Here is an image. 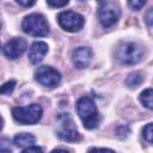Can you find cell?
Returning <instances> with one entry per match:
<instances>
[{
  "instance_id": "obj_1",
  "label": "cell",
  "mask_w": 153,
  "mask_h": 153,
  "mask_svg": "<svg viewBox=\"0 0 153 153\" xmlns=\"http://www.w3.org/2000/svg\"><path fill=\"white\" fill-rule=\"evenodd\" d=\"M76 111L86 129H93L99 123V114L92 98L85 96L76 102Z\"/></svg>"
},
{
  "instance_id": "obj_2",
  "label": "cell",
  "mask_w": 153,
  "mask_h": 153,
  "mask_svg": "<svg viewBox=\"0 0 153 153\" xmlns=\"http://www.w3.org/2000/svg\"><path fill=\"white\" fill-rule=\"evenodd\" d=\"M22 29L25 33L35 37H44L49 32L45 18L39 13H32L23 19Z\"/></svg>"
},
{
  "instance_id": "obj_3",
  "label": "cell",
  "mask_w": 153,
  "mask_h": 153,
  "mask_svg": "<svg viewBox=\"0 0 153 153\" xmlns=\"http://www.w3.org/2000/svg\"><path fill=\"white\" fill-rule=\"evenodd\" d=\"M115 56L122 65H135L142 57V49L134 42H122L116 48Z\"/></svg>"
},
{
  "instance_id": "obj_4",
  "label": "cell",
  "mask_w": 153,
  "mask_h": 153,
  "mask_svg": "<svg viewBox=\"0 0 153 153\" xmlns=\"http://www.w3.org/2000/svg\"><path fill=\"white\" fill-rule=\"evenodd\" d=\"M42 108L38 104H31L27 106H16L12 109L13 118L22 124H35L42 117Z\"/></svg>"
},
{
  "instance_id": "obj_5",
  "label": "cell",
  "mask_w": 153,
  "mask_h": 153,
  "mask_svg": "<svg viewBox=\"0 0 153 153\" xmlns=\"http://www.w3.org/2000/svg\"><path fill=\"white\" fill-rule=\"evenodd\" d=\"M57 23L63 30L68 32H76L82 29L85 24V19L79 13L66 11V12H61L57 16Z\"/></svg>"
},
{
  "instance_id": "obj_6",
  "label": "cell",
  "mask_w": 153,
  "mask_h": 153,
  "mask_svg": "<svg viewBox=\"0 0 153 153\" xmlns=\"http://www.w3.org/2000/svg\"><path fill=\"white\" fill-rule=\"evenodd\" d=\"M35 79L43 86L47 87H55L61 81V74L49 66H42L38 67V69L35 73Z\"/></svg>"
},
{
  "instance_id": "obj_7",
  "label": "cell",
  "mask_w": 153,
  "mask_h": 153,
  "mask_svg": "<svg viewBox=\"0 0 153 153\" xmlns=\"http://www.w3.org/2000/svg\"><path fill=\"white\" fill-rule=\"evenodd\" d=\"M120 18V10L114 4H103L98 8V19L104 27L112 26Z\"/></svg>"
},
{
  "instance_id": "obj_8",
  "label": "cell",
  "mask_w": 153,
  "mask_h": 153,
  "mask_svg": "<svg viewBox=\"0 0 153 153\" xmlns=\"http://www.w3.org/2000/svg\"><path fill=\"white\" fill-rule=\"evenodd\" d=\"M26 49V42L23 38H12L7 41L2 48L4 55L11 60L18 59Z\"/></svg>"
},
{
  "instance_id": "obj_9",
  "label": "cell",
  "mask_w": 153,
  "mask_h": 153,
  "mask_svg": "<svg viewBox=\"0 0 153 153\" xmlns=\"http://www.w3.org/2000/svg\"><path fill=\"white\" fill-rule=\"evenodd\" d=\"M92 56L93 53L91 50V48L88 47H79L76 48L73 54H72V60L73 63L76 68H86L90 66L91 61H92Z\"/></svg>"
},
{
  "instance_id": "obj_10",
  "label": "cell",
  "mask_w": 153,
  "mask_h": 153,
  "mask_svg": "<svg viewBox=\"0 0 153 153\" xmlns=\"http://www.w3.org/2000/svg\"><path fill=\"white\" fill-rule=\"evenodd\" d=\"M48 53V45L44 42H35L32 43V45L30 47L29 50V60L32 65H38L43 57L45 56V54Z\"/></svg>"
},
{
  "instance_id": "obj_11",
  "label": "cell",
  "mask_w": 153,
  "mask_h": 153,
  "mask_svg": "<svg viewBox=\"0 0 153 153\" xmlns=\"http://www.w3.org/2000/svg\"><path fill=\"white\" fill-rule=\"evenodd\" d=\"M57 136L63 140V141H67V142H78L81 140V136L80 134L74 129V128H71V127H63L61 130L57 131Z\"/></svg>"
},
{
  "instance_id": "obj_12",
  "label": "cell",
  "mask_w": 153,
  "mask_h": 153,
  "mask_svg": "<svg viewBox=\"0 0 153 153\" xmlns=\"http://www.w3.org/2000/svg\"><path fill=\"white\" fill-rule=\"evenodd\" d=\"M35 136L32 134H29V133H20V134H17L13 139V142L17 147L19 148H26L29 146H32L35 145Z\"/></svg>"
},
{
  "instance_id": "obj_13",
  "label": "cell",
  "mask_w": 153,
  "mask_h": 153,
  "mask_svg": "<svg viewBox=\"0 0 153 153\" xmlns=\"http://www.w3.org/2000/svg\"><path fill=\"white\" fill-rule=\"evenodd\" d=\"M140 102L145 108L153 110V88H147L142 91L140 94Z\"/></svg>"
},
{
  "instance_id": "obj_14",
  "label": "cell",
  "mask_w": 153,
  "mask_h": 153,
  "mask_svg": "<svg viewBox=\"0 0 153 153\" xmlns=\"http://www.w3.org/2000/svg\"><path fill=\"white\" fill-rule=\"evenodd\" d=\"M143 81V76L140 72H134V73H130L127 79H126V85L130 88H135L137 86L141 85V82Z\"/></svg>"
},
{
  "instance_id": "obj_15",
  "label": "cell",
  "mask_w": 153,
  "mask_h": 153,
  "mask_svg": "<svg viewBox=\"0 0 153 153\" xmlns=\"http://www.w3.org/2000/svg\"><path fill=\"white\" fill-rule=\"evenodd\" d=\"M142 135H143V139L147 142L153 143V123H149V124L145 126V128L142 129Z\"/></svg>"
},
{
  "instance_id": "obj_16",
  "label": "cell",
  "mask_w": 153,
  "mask_h": 153,
  "mask_svg": "<svg viewBox=\"0 0 153 153\" xmlns=\"http://www.w3.org/2000/svg\"><path fill=\"white\" fill-rule=\"evenodd\" d=\"M14 86H16V81L14 80H10V81L5 82L1 86V93L2 94H10V93H12L13 90H14Z\"/></svg>"
},
{
  "instance_id": "obj_17",
  "label": "cell",
  "mask_w": 153,
  "mask_h": 153,
  "mask_svg": "<svg viewBox=\"0 0 153 153\" xmlns=\"http://www.w3.org/2000/svg\"><path fill=\"white\" fill-rule=\"evenodd\" d=\"M146 1L147 0H128V5L133 8V10H141L143 6H145V4H146Z\"/></svg>"
},
{
  "instance_id": "obj_18",
  "label": "cell",
  "mask_w": 153,
  "mask_h": 153,
  "mask_svg": "<svg viewBox=\"0 0 153 153\" xmlns=\"http://www.w3.org/2000/svg\"><path fill=\"white\" fill-rule=\"evenodd\" d=\"M47 2H48V5H49L50 7L57 8V7H63V6H66V5L69 2V0H47Z\"/></svg>"
},
{
  "instance_id": "obj_19",
  "label": "cell",
  "mask_w": 153,
  "mask_h": 153,
  "mask_svg": "<svg viewBox=\"0 0 153 153\" xmlns=\"http://www.w3.org/2000/svg\"><path fill=\"white\" fill-rule=\"evenodd\" d=\"M145 20H146V23H147L148 26H152L153 27V7L147 11L146 17H145Z\"/></svg>"
},
{
  "instance_id": "obj_20",
  "label": "cell",
  "mask_w": 153,
  "mask_h": 153,
  "mask_svg": "<svg viewBox=\"0 0 153 153\" xmlns=\"http://www.w3.org/2000/svg\"><path fill=\"white\" fill-rule=\"evenodd\" d=\"M23 152H24V153H31V152L42 153V152H43V149H42L41 147H38V146L32 145V146H29V147H26V148H23Z\"/></svg>"
},
{
  "instance_id": "obj_21",
  "label": "cell",
  "mask_w": 153,
  "mask_h": 153,
  "mask_svg": "<svg viewBox=\"0 0 153 153\" xmlns=\"http://www.w3.org/2000/svg\"><path fill=\"white\" fill-rule=\"evenodd\" d=\"M19 5H22V6H24V7H30V6H32L35 2H36V0H16Z\"/></svg>"
},
{
  "instance_id": "obj_22",
  "label": "cell",
  "mask_w": 153,
  "mask_h": 153,
  "mask_svg": "<svg viewBox=\"0 0 153 153\" xmlns=\"http://www.w3.org/2000/svg\"><path fill=\"white\" fill-rule=\"evenodd\" d=\"M90 151H111V152H112V149H109V148H98V147H94V148H91Z\"/></svg>"
},
{
  "instance_id": "obj_23",
  "label": "cell",
  "mask_w": 153,
  "mask_h": 153,
  "mask_svg": "<svg viewBox=\"0 0 153 153\" xmlns=\"http://www.w3.org/2000/svg\"><path fill=\"white\" fill-rule=\"evenodd\" d=\"M97 1H99V2H104V0H97Z\"/></svg>"
}]
</instances>
